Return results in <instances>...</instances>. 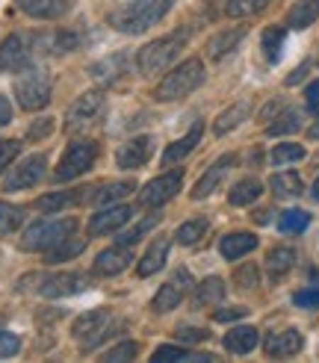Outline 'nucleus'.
I'll return each mask as SVG.
<instances>
[{
    "instance_id": "1",
    "label": "nucleus",
    "mask_w": 319,
    "mask_h": 363,
    "mask_svg": "<svg viewBox=\"0 0 319 363\" xmlns=\"http://www.w3.org/2000/svg\"><path fill=\"white\" fill-rule=\"evenodd\" d=\"M174 0H130L121 9H116L110 15V24L128 35L145 33L148 27H154L157 21H163L166 12L172 9Z\"/></svg>"
},
{
    "instance_id": "2",
    "label": "nucleus",
    "mask_w": 319,
    "mask_h": 363,
    "mask_svg": "<svg viewBox=\"0 0 319 363\" xmlns=\"http://www.w3.org/2000/svg\"><path fill=\"white\" fill-rule=\"evenodd\" d=\"M186 35H189L186 30L184 33H172V35H166V39H157V42L142 48L139 57H136V65H139L142 74L157 77V74H163L166 68H172L174 60L181 57V50L186 48Z\"/></svg>"
},
{
    "instance_id": "3",
    "label": "nucleus",
    "mask_w": 319,
    "mask_h": 363,
    "mask_svg": "<svg viewBox=\"0 0 319 363\" xmlns=\"http://www.w3.org/2000/svg\"><path fill=\"white\" fill-rule=\"evenodd\" d=\"M204 62L201 60H186V62H181L177 65L172 74H166L163 77V83L157 86V101H163V104H169V101H181V98H186V95H192L195 89H198L201 83H204Z\"/></svg>"
},
{
    "instance_id": "4",
    "label": "nucleus",
    "mask_w": 319,
    "mask_h": 363,
    "mask_svg": "<svg viewBox=\"0 0 319 363\" xmlns=\"http://www.w3.org/2000/svg\"><path fill=\"white\" fill-rule=\"evenodd\" d=\"M124 328L121 322H116L113 311L106 307H98V311H89L83 316H77V322L71 325V334L74 340L83 342V349H98L103 340H110L113 334H118Z\"/></svg>"
},
{
    "instance_id": "5",
    "label": "nucleus",
    "mask_w": 319,
    "mask_h": 363,
    "mask_svg": "<svg viewBox=\"0 0 319 363\" xmlns=\"http://www.w3.org/2000/svg\"><path fill=\"white\" fill-rule=\"evenodd\" d=\"M15 98L30 113L45 110L50 101V74L39 65H27L24 74L15 80Z\"/></svg>"
},
{
    "instance_id": "6",
    "label": "nucleus",
    "mask_w": 319,
    "mask_h": 363,
    "mask_svg": "<svg viewBox=\"0 0 319 363\" xmlns=\"http://www.w3.org/2000/svg\"><path fill=\"white\" fill-rule=\"evenodd\" d=\"M77 228H80V222L74 219V216H68V219H42V222L30 225V230L24 233L21 245L27 251H47L50 245H57L65 237H71Z\"/></svg>"
},
{
    "instance_id": "7",
    "label": "nucleus",
    "mask_w": 319,
    "mask_h": 363,
    "mask_svg": "<svg viewBox=\"0 0 319 363\" xmlns=\"http://www.w3.org/2000/svg\"><path fill=\"white\" fill-rule=\"evenodd\" d=\"M98 142H89V139H80V142H71L62 160H60V166H57V180H74L80 174H86L89 169L95 166V160H98Z\"/></svg>"
},
{
    "instance_id": "8",
    "label": "nucleus",
    "mask_w": 319,
    "mask_h": 363,
    "mask_svg": "<svg viewBox=\"0 0 319 363\" xmlns=\"http://www.w3.org/2000/svg\"><path fill=\"white\" fill-rule=\"evenodd\" d=\"M35 35L30 33H12L0 45V68L4 71H24L33 60V50L39 48V42H33Z\"/></svg>"
},
{
    "instance_id": "9",
    "label": "nucleus",
    "mask_w": 319,
    "mask_h": 363,
    "mask_svg": "<svg viewBox=\"0 0 319 363\" xmlns=\"http://www.w3.org/2000/svg\"><path fill=\"white\" fill-rule=\"evenodd\" d=\"M103 104H106V95L101 92V89H92V92L80 95L74 104H71V110L65 116V130L74 133V130H83V127H89L92 121H98L101 113H103Z\"/></svg>"
},
{
    "instance_id": "10",
    "label": "nucleus",
    "mask_w": 319,
    "mask_h": 363,
    "mask_svg": "<svg viewBox=\"0 0 319 363\" xmlns=\"http://www.w3.org/2000/svg\"><path fill=\"white\" fill-rule=\"evenodd\" d=\"M181 184H184V169L160 174V177L151 180V184H145V189L139 192V204L142 207H163L166 201H172V198L177 195Z\"/></svg>"
},
{
    "instance_id": "11",
    "label": "nucleus",
    "mask_w": 319,
    "mask_h": 363,
    "mask_svg": "<svg viewBox=\"0 0 319 363\" xmlns=\"http://www.w3.org/2000/svg\"><path fill=\"white\" fill-rule=\"evenodd\" d=\"M89 286L86 275L77 272H65V275H39V296L45 298H65V296H77Z\"/></svg>"
},
{
    "instance_id": "12",
    "label": "nucleus",
    "mask_w": 319,
    "mask_h": 363,
    "mask_svg": "<svg viewBox=\"0 0 319 363\" xmlns=\"http://www.w3.org/2000/svg\"><path fill=\"white\" fill-rule=\"evenodd\" d=\"M45 169H47V157H45V154H33V157H27L21 166H18V169L6 177L4 189H6V192H18V189H30V186H35V184L42 180Z\"/></svg>"
},
{
    "instance_id": "13",
    "label": "nucleus",
    "mask_w": 319,
    "mask_h": 363,
    "mask_svg": "<svg viewBox=\"0 0 319 363\" xmlns=\"http://www.w3.org/2000/svg\"><path fill=\"white\" fill-rule=\"evenodd\" d=\"M151 154H154V139L151 136H133L130 142H124L118 148L116 162H118V169L133 172V169L145 166V162L151 160Z\"/></svg>"
},
{
    "instance_id": "14",
    "label": "nucleus",
    "mask_w": 319,
    "mask_h": 363,
    "mask_svg": "<svg viewBox=\"0 0 319 363\" xmlns=\"http://www.w3.org/2000/svg\"><path fill=\"white\" fill-rule=\"evenodd\" d=\"M234 162H237V157H234V154H222L216 162H213V166L201 174L198 184L192 186V198H195V201H201V198H207V195L216 192V189H219V184L225 180V174H228L230 169H234Z\"/></svg>"
},
{
    "instance_id": "15",
    "label": "nucleus",
    "mask_w": 319,
    "mask_h": 363,
    "mask_svg": "<svg viewBox=\"0 0 319 363\" xmlns=\"http://www.w3.org/2000/svg\"><path fill=\"white\" fill-rule=\"evenodd\" d=\"M133 216V210L128 207V204H118V207H106V210H101V213H95L92 216V222H89V233L92 237H103V233H113V230H118L121 225H128V219Z\"/></svg>"
},
{
    "instance_id": "16",
    "label": "nucleus",
    "mask_w": 319,
    "mask_h": 363,
    "mask_svg": "<svg viewBox=\"0 0 319 363\" xmlns=\"http://www.w3.org/2000/svg\"><path fill=\"white\" fill-rule=\"evenodd\" d=\"M133 263V251L130 245H116V248H106L98 254V260H95V272L103 278H110V275H118V272H124Z\"/></svg>"
},
{
    "instance_id": "17",
    "label": "nucleus",
    "mask_w": 319,
    "mask_h": 363,
    "mask_svg": "<svg viewBox=\"0 0 319 363\" xmlns=\"http://www.w3.org/2000/svg\"><path fill=\"white\" fill-rule=\"evenodd\" d=\"M18 9L30 18H42V21H50V18H62L71 9V0H15Z\"/></svg>"
},
{
    "instance_id": "18",
    "label": "nucleus",
    "mask_w": 319,
    "mask_h": 363,
    "mask_svg": "<svg viewBox=\"0 0 319 363\" xmlns=\"http://www.w3.org/2000/svg\"><path fill=\"white\" fill-rule=\"evenodd\" d=\"M301 346H305V340H301L298 331H281V334H272L269 340H266V354L275 357V360H284V357H293L301 352Z\"/></svg>"
},
{
    "instance_id": "19",
    "label": "nucleus",
    "mask_w": 319,
    "mask_h": 363,
    "mask_svg": "<svg viewBox=\"0 0 319 363\" xmlns=\"http://www.w3.org/2000/svg\"><path fill=\"white\" fill-rule=\"evenodd\" d=\"M166 257H169V240H166V237H157V240L151 242V248L142 254V260H139V266H136V275H139V278L154 275V272H160V269L166 266Z\"/></svg>"
},
{
    "instance_id": "20",
    "label": "nucleus",
    "mask_w": 319,
    "mask_h": 363,
    "mask_svg": "<svg viewBox=\"0 0 319 363\" xmlns=\"http://www.w3.org/2000/svg\"><path fill=\"white\" fill-rule=\"evenodd\" d=\"M201 133H204V124H201V121H195V124H192V130H189L184 139L172 142L169 148L163 151V160H160V162H163V166H174V162H181V160L195 148V145H198Z\"/></svg>"
},
{
    "instance_id": "21",
    "label": "nucleus",
    "mask_w": 319,
    "mask_h": 363,
    "mask_svg": "<svg viewBox=\"0 0 319 363\" xmlns=\"http://www.w3.org/2000/svg\"><path fill=\"white\" fill-rule=\"evenodd\" d=\"M257 237L254 233H228V237H222L219 242V251L225 260H240L242 254H252L257 248Z\"/></svg>"
},
{
    "instance_id": "22",
    "label": "nucleus",
    "mask_w": 319,
    "mask_h": 363,
    "mask_svg": "<svg viewBox=\"0 0 319 363\" xmlns=\"http://www.w3.org/2000/svg\"><path fill=\"white\" fill-rule=\"evenodd\" d=\"M254 346H257V328H252V325H237V328L225 334V349L230 354H248Z\"/></svg>"
},
{
    "instance_id": "23",
    "label": "nucleus",
    "mask_w": 319,
    "mask_h": 363,
    "mask_svg": "<svg viewBox=\"0 0 319 363\" xmlns=\"http://www.w3.org/2000/svg\"><path fill=\"white\" fill-rule=\"evenodd\" d=\"M248 116H252V101H237L234 106H228L225 113H219L216 124H213V130H216V136H225V133L234 130V127H240Z\"/></svg>"
},
{
    "instance_id": "24",
    "label": "nucleus",
    "mask_w": 319,
    "mask_h": 363,
    "mask_svg": "<svg viewBox=\"0 0 319 363\" xmlns=\"http://www.w3.org/2000/svg\"><path fill=\"white\" fill-rule=\"evenodd\" d=\"M242 39H245V27L222 30L219 35H213V39H210V45H207V57H210V60H222L225 53H230Z\"/></svg>"
},
{
    "instance_id": "25",
    "label": "nucleus",
    "mask_w": 319,
    "mask_h": 363,
    "mask_svg": "<svg viewBox=\"0 0 319 363\" xmlns=\"http://www.w3.org/2000/svg\"><path fill=\"white\" fill-rule=\"evenodd\" d=\"M86 248V240H77L74 233H71V237H65L62 242H57V245H50L42 257H45V263H65V260H74L77 254Z\"/></svg>"
},
{
    "instance_id": "26",
    "label": "nucleus",
    "mask_w": 319,
    "mask_h": 363,
    "mask_svg": "<svg viewBox=\"0 0 319 363\" xmlns=\"http://www.w3.org/2000/svg\"><path fill=\"white\" fill-rule=\"evenodd\" d=\"M319 18V0H298L287 12V24L293 30H308Z\"/></svg>"
},
{
    "instance_id": "27",
    "label": "nucleus",
    "mask_w": 319,
    "mask_h": 363,
    "mask_svg": "<svg viewBox=\"0 0 319 363\" xmlns=\"http://www.w3.org/2000/svg\"><path fill=\"white\" fill-rule=\"evenodd\" d=\"M293 266H296V251L293 248L278 245V248H272L269 254H266V269H269L272 281H281Z\"/></svg>"
},
{
    "instance_id": "28",
    "label": "nucleus",
    "mask_w": 319,
    "mask_h": 363,
    "mask_svg": "<svg viewBox=\"0 0 319 363\" xmlns=\"http://www.w3.org/2000/svg\"><path fill=\"white\" fill-rule=\"evenodd\" d=\"M263 195V184L254 177H245L240 180V184H234V189L228 192V201L234 204V207H248L252 201H257V198Z\"/></svg>"
},
{
    "instance_id": "29",
    "label": "nucleus",
    "mask_w": 319,
    "mask_h": 363,
    "mask_svg": "<svg viewBox=\"0 0 319 363\" xmlns=\"http://www.w3.org/2000/svg\"><path fill=\"white\" fill-rule=\"evenodd\" d=\"M83 192L80 189H68V192H50V195H42L35 207L42 213H57V210H65V207H77L80 204Z\"/></svg>"
},
{
    "instance_id": "30",
    "label": "nucleus",
    "mask_w": 319,
    "mask_h": 363,
    "mask_svg": "<svg viewBox=\"0 0 319 363\" xmlns=\"http://www.w3.org/2000/svg\"><path fill=\"white\" fill-rule=\"evenodd\" d=\"M184 301V289L177 286V284H166V286H160L157 289V296H154V301H151V311L154 313H169V311H174L177 304Z\"/></svg>"
},
{
    "instance_id": "31",
    "label": "nucleus",
    "mask_w": 319,
    "mask_h": 363,
    "mask_svg": "<svg viewBox=\"0 0 319 363\" xmlns=\"http://www.w3.org/2000/svg\"><path fill=\"white\" fill-rule=\"evenodd\" d=\"M269 186H272L275 198H296V195H301V177L296 172H278V174H272Z\"/></svg>"
},
{
    "instance_id": "32",
    "label": "nucleus",
    "mask_w": 319,
    "mask_h": 363,
    "mask_svg": "<svg viewBox=\"0 0 319 363\" xmlns=\"http://www.w3.org/2000/svg\"><path fill=\"white\" fill-rule=\"evenodd\" d=\"M133 192V184H128V180H118V184H103L98 192H95V207H110L116 201H121V198H128Z\"/></svg>"
},
{
    "instance_id": "33",
    "label": "nucleus",
    "mask_w": 319,
    "mask_h": 363,
    "mask_svg": "<svg viewBox=\"0 0 319 363\" xmlns=\"http://www.w3.org/2000/svg\"><path fill=\"white\" fill-rule=\"evenodd\" d=\"M225 298V281L222 278H204V284L195 289V307H204Z\"/></svg>"
},
{
    "instance_id": "34",
    "label": "nucleus",
    "mask_w": 319,
    "mask_h": 363,
    "mask_svg": "<svg viewBox=\"0 0 319 363\" xmlns=\"http://www.w3.org/2000/svg\"><path fill=\"white\" fill-rule=\"evenodd\" d=\"M308 225H310V216L305 210H287V213L278 216L281 233H301V230H308Z\"/></svg>"
},
{
    "instance_id": "35",
    "label": "nucleus",
    "mask_w": 319,
    "mask_h": 363,
    "mask_svg": "<svg viewBox=\"0 0 319 363\" xmlns=\"http://www.w3.org/2000/svg\"><path fill=\"white\" fill-rule=\"evenodd\" d=\"M284 39H287L284 27H266V30H263V53H266V60H269V62H278L281 48H284Z\"/></svg>"
},
{
    "instance_id": "36",
    "label": "nucleus",
    "mask_w": 319,
    "mask_h": 363,
    "mask_svg": "<svg viewBox=\"0 0 319 363\" xmlns=\"http://www.w3.org/2000/svg\"><path fill=\"white\" fill-rule=\"evenodd\" d=\"M154 363H174V360H216L213 354H192V352H184V349H177V346H163V349H157Z\"/></svg>"
},
{
    "instance_id": "37",
    "label": "nucleus",
    "mask_w": 319,
    "mask_h": 363,
    "mask_svg": "<svg viewBox=\"0 0 319 363\" xmlns=\"http://www.w3.org/2000/svg\"><path fill=\"white\" fill-rule=\"evenodd\" d=\"M204 233H207V219H189V222H184L181 228H177L174 240L181 245H192V242H198Z\"/></svg>"
},
{
    "instance_id": "38",
    "label": "nucleus",
    "mask_w": 319,
    "mask_h": 363,
    "mask_svg": "<svg viewBox=\"0 0 319 363\" xmlns=\"http://www.w3.org/2000/svg\"><path fill=\"white\" fill-rule=\"evenodd\" d=\"M269 4H272V0H228L225 12H228L230 18H245V15H257V12H263Z\"/></svg>"
},
{
    "instance_id": "39",
    "label": "nucleus",
    "mask_w": 319,
    "mask_h": 363,
    "mask_svg": "<svg viewBox=\"0 0 319 363\" xmlns=\"http://www.w3.org/2000/svg\"><path fill=\"white\" fill-rule=\"evenodd\" d=\"M21 225H24V210L0 201V233H15Z\"/></svg>"
},
{
    "instance_id": "40",
    "label": "nucleus",
    "mask_w": 319,
    "mask_h": 363,
    "mask_svg": "<svg viewBox=\"0 0 319 363\" xmlns=\"http://www.w3.org/2000/svg\"><path fill=\"white\" fill-rule=\"evenodd\" d=\"M298 127H301L298 113H293V110L278 113L275 121H269V136H287V133H296Z\"/></svg>"
},
{
    "instance_id": "41",
    "label": "nucleus",
    "mask_w": 319,
    "mask_h": 363,
    "mask_svg": "<svg viewBox=\"0 0 319 363\" xmlns=\"http://www.w3.org/2000/svg\"><path fill=\"white\" fill-rule=\"evenodd\" d=\"M298 160H305V148H301V145L284 142V145H275L272 148V162L275 166H287V162H298Z\"/></svg>"
},
{
    "instance_id": "42",
    "label": "nucleus",
    "mask_w": 319,
    "mask_h": 363,
    "mask_svg": "<svg viewBox=\"0 0 319 363\" xmlns=\"http://www.w3.org/2000/svg\"><path fill=\"white\" fill-rule=\"evenodd\" d=\"M157 216H151V219H145V222H139V225H133V230H124V233H118V245H136L145 233L151 230V228H157Z\"/></svg>"
},
{
    "instance_id": "43",
    "label": "nucleus",
    "mask_w": 319,
    "mask_h": 363,
    "mask_svg": "<svg viewBox=\"0 0 319 363\" xmlns=\"http://www.w3.org/2000/svg\"><path fill=\"white\" fill-rule=\"evenodd\" d=\"M136 354H139V346H136V342L124 340V342H118L116 349H110L106 354H101V360H106V363H116V360H136Z\"/></svg>"
},
{
    "instance_id": "44",
    "label": "nucleus",
    "mask_w": 319,
    "mask_h": 363,
    "mask_svg": "<svg viewBox=\"0 0 319 363\" xmlns=\"http://www.w3.org/2000/svg\"><path fill=\"white\" fill-rule=\"evenodd\" d=\"M260 272H257V266L254 263H245V266H240L237 272H234V284L240 286V289H254L257 284H260Z\"/></svg>"
},
{
    "instance_id": "45",
    "label": "nucleus",
    "mask_w": 319,
    "mask_h": 363,
    "mask_svg": "<svg viewBox=\"0 0 319 363\" xmlns=\"http://www.w3.org/2000/svg\"><path fill=\"white\" fill-rule=\"evenodd\" d=\"M50 39H53L50 50H57V53H65V50H74V48L80 45V35H77L74 30H60V33H53V35H50Z\"/></svg>"
},
{
    "instance_id": "46",
    "label": "nucleus",
    "mask_w": 319,
    "mask_h": 363,
    "mask_svg": "<svg viewBox=\"0 0 319 363\" xmlns=\"http://www.w3.org/2000/svg\"><path fill=\"white\" fill-rule=\"evenodd\" d=\"M21 154V142H15V139H4L0 142V172H6L9 162Z\"/></svg>"
},
{
    "instance_id": "47",
    "label": "nucleus",
    "mask_w": 319,
    "mask_h": 363,
    "mask_svg": "<svg viewBox=\"0 0 319 363\" xmlns=\"http://www.w3.org/2000/svg\"><path fill=\"white\" fill-rule=\"evenodd\" d=\"M293 301H296V307L316 311V307H319V286H313V289H298V293L293 296Z\"/></svg>"
},
{
    "instance_id": "48",
    "label": "nucleus",
    "mask_w": 319,
    "mask_h": 363,
    "mask_svg": "<svg viewBox=\"0 0 319 363\" xmlns=\"http://www.w3.org/2000/svg\"><path fill=\"white\" fill-rule=\"evenodd\" d=\"M18 349H21V340L9 331H0V357H15Z\"/></svg>"
},
{
    "instance_id": "49",
    "label": "nucleus",
    "mask_w": 319,
    "mask_h": 363,
    "mask_svg": "<svg viewBox=\"0 0 319 363\" xmlns=\"http://www.w3.org/2000/svg\"><path fill=\"white\" fill-rule=\"evenodd\" d=\"M174 337L181 340V342H204V340H210V331L207 328H177L174 331Z\"/></svg>"
},
{
    "instance_id": "50",
    "label": "nucleus",
    "mask_w": 319,
    "mask_h": 363,
    "mask_svg": "<svg viewBox=\"0 0 319 363\" xmlns=\"http://www.w3.org/2000/svg\"><path fill=\"white\" fill-rule=\"evenodd\" d=\"M50 133H53V118H47V116L39 118V121H33V124H30V130H27L30 139H47Z\"/></svg>"
},
{
    "instance_id": "51",
    "label": "nucleus",
    "mask_w": 319,
    "mask_h": 363,
    "mask_svg": "<svg viewBox=\"0 0 319 363\" xmlns=\"http://www.w3.org/2000/svg\"><path fill=\"white\" fill-rule=\"evenodd\" d=\"M245 313H248L245 307H222V311L213 313V319H216V322H237V319H242Z\"/></svg>"
},
{
    "instance_id": "52",
    "label": "nucleus",
    "mask_w": 319,
    "mask_h": 363,
    "mask_svg": "<svg viewBox=\"0 0 319 363\" xmlns=\"http://www.w3.org/2000/svg\"><path fill=\"white\" fill-rule=\"evenodd\" d=\"M284 110H287V101H284V98H278V101H272V104H266V110L260 113V118L266 121V124H269L278 113H284Z\"/></svg>"
},
{
    "instance_id": "53",
    "label": "nucleus",
    "mask_w": 319,
    "mask_h": 363,
    "mask_svg": "<svg viewBox=\"0 0 319 363\" xmlns=\"http://www.w3.org/2000/svg\"><path fill=\"white\" fill-rule=\"evenodd\" d=\"M305 98H308V110H310V113L319 118V80H313V83L308 86Z\"/></svg>"
},
{
    "instance_id": "54",
    "label": "nucleus",
    "mask_w": 319,
    "mask_h": 363,
    "mask_svg": "<svg viewBox=\"0 0 319 363\" xmlns=\"http://www.w3.org/2000/svg\"><path fill=\"white\" fill-rule=\"evenodd\" d=\"M9 121H12V106H9V101L4 95H0V127L9 124Z\"/></svg>"
},
{
    "instance_id": "55",
    "label": "nucleus",
    "mask_w": 319,
    "mask_h": 363,
    "mask_svg": "<svg viewBox=\"0 0 319 363\" xmlns=\"http://www.w3.org/2000/svg\"><path fill=\"white\" fill-rule=\"evenodd\" d=\"M308 71H310V62H305V65H301V68H296V71H293V74L287 77V83H290V86H296L298 80H305V77H308Z\"/></svg>"
},
{
    "instance_id": "56",
    "label": "nucleus",
    "mask_w": 319,
    "mask_h": 363,
    "mask_svg": "<svg viewBox=\"0 0 319 363\" xmlns=\"http://www.w3.org/2000/svg\"><path fill=\"white\" fill-rule=\"evenodd\" d=\"M174 284L181 286V289H186V286H189V272H186V269H177V272H174Z\"/></svg>"
},
{
    "instance_id": "57",
    "label": "nucleus",
    "mask_w": 319,
    "mask_h": 363,
    "mask_svg": "<svg viewBox=\"0 0 319 363\" xmlns=\"http://www.w3.org/2000/svg\"><path fill=\"white\" fill-rule=\"evenodd\" d=\"M260 157H263V151H260V148H254V151H252V166H260V162H263Z\"/></svg>"
},
{
    "instance_id": "58",
    "label": "nucleus",
    "mask_w": 319,
    "mask_h": 363,
    "mask_svg": "<svg viewBox=\"0 0 319 363\" xmlns=\"http://www.w3.org/2000/svg\"><path fill=\"white\" fill-rule=\"evenodd\" d=\"M207 4H210L213 9H225V6H228V0H207Z\"/></svg>"
},
{
    "instance_id": "59",
    "label": "nucleus",
    "mask_w": 319,
    "mask_h": 363,
    "mask_svg": "<svg viewBox=\"0 0 319 363\" xmlns=\"http://www.w3.org/2000/svg\"><path fill=\"white\" fill-rule=\"evenodd\" d=\"M310 139H319V124H313V127H310Z\"/></svg>"
},
{
    "instance_id": "60",
    "label": "nucleus",
    "mask_w": 319,
    "mask_h": 363,
    "mask_svg": "<svg viewBox=\"0 0 319 363\" xmlns=\"http://www.w3.org/2000/svg\"><path fill=\"white\" fill-rule=\"evenodd\" d=\"M310 192H313V198H319V177H316V184H313V189H310Z\"/></svg>"
}]
</instances>
